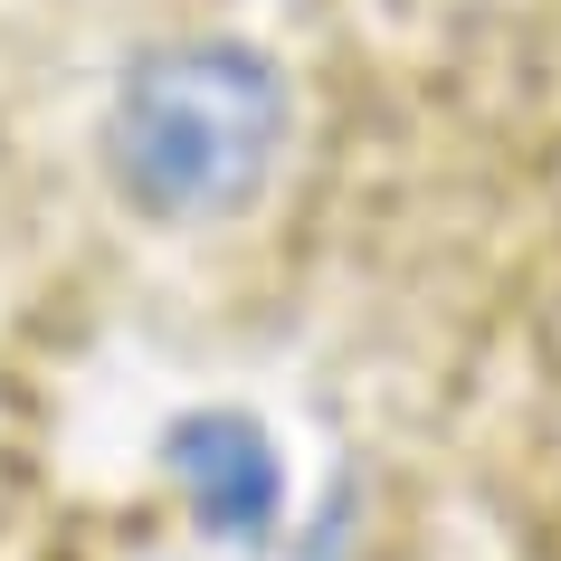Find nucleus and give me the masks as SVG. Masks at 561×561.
Instances as JSON below:
<instances>
[{"label": "nucleus", "mask_w": 561, "mask_h": 561, "mask_svg": "<svg viewBox=\"0 0 561 561\" xmlns=\"http://www.w3.org/2000/svg\"><path fill=\"white\" fill-rule=\"evenodd\" d=\"M276 144H286V87L238 38H181V48L134 58L105 115V162L124 201L152 219L238 209L276 172Z\"/></svg>", "instance_id": "1"}, {"label": "nucleus", "mask_w": 561, "mask_h": 561, "mask_svg": "<svg viewBox=\"0 0 561 561\" xmlns=\"http://www.w3.org/2000/svg\"><path fill=\"white\" fill-rule=\"evenodd\" d=\"M172 467H181V485L201 495V514L219 533H266V514H276V467H266V447L238 419H191L172 438Z\"/></svg>", "instance_id": "2"}]
</instances>
